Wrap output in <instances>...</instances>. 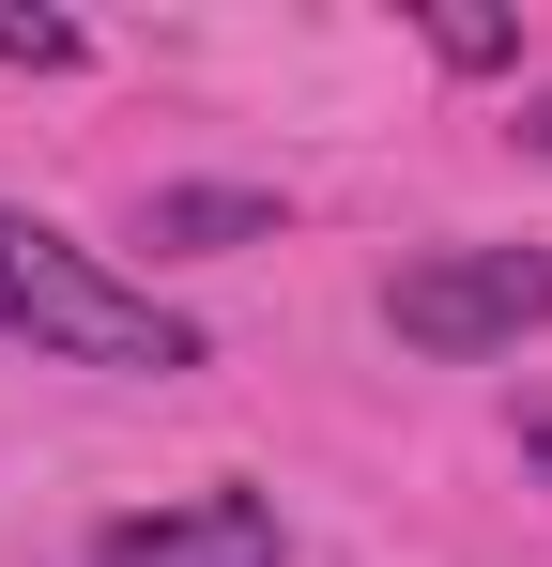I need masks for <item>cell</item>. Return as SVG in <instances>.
<instances>
[{
	"mask_svg": "<svg viewBox=\"0 0 552 567\" xmlns=\"http://www.w3.org/2000/svg\"><path fill=\"white\" fill-rule=\"evenodd\" d=\"M0 338L62 353V369H139V383L200 369V322L154 307V291H123L92 246H62L47 215H0Z\"/></svg>",
	"mask_w": 552,
	"mask_h": 567,
	"instance_id": "cell-1",
	"label": "cell"
},
{
	"mask_svg": "<svg viewBox=\"0 0 552 567\" xmlns=\"http://www.w3.org/2000/svg\"><path fill=\"white\" fill-rule=\"evenodd\" d=\"M384 322H399V353H522L552 322V246H430V261H399L384 277Z\"/></svg>",
	"mask_w": 552,
	"mask_h": 567,
	"instance_id": "cell-2",
	"label": "cell"
},
{
	"mask_svg": "<svg viewBox=\"0 0 552 567\" xmlns=\"http://www.w3.org/2000/svg\"><path fill=\"white\" fill-rule=\"evenodd\" d=\"M92 567H276V506L262 491H184L154 522H108Z\"/></svg>",
	"mask_w": 552,
	"mask_h": 567,
	"instance_id": "cell-3",
	"label": "cell"
},
{
	"mask_svg": "<svg viewBox=\"0 0 552 567\" xmlns=\"http://www.w3.org/2000/svg\"><path fill=\"white\" fill-rule=\"evenodd\" d=\"M139 246H154V261H215V246H276V199H262V185H154V199H139Z\"/></svg>",
	"mask_w": 552,
	"mask_h": 567,
	"instance_id": "cell-4",
	"label": "cell"
},
{
	"mask_svg": "<svg viewBox=\"0 0 552 567\" xmlns=\"http://www.w3.org/2000/svg\"><path fill=\"white\" fill-rule=\"evenodd\" d=\"M0 62H16V78H62V62H78V16H31V0H0Z\"/></svg>",
	"mask_w": 552,
	"mask_h": 567,
	"instance_id": "cell-5",
	"label": "cell"
},
{
	"mask_svg": "<svg viewBox=\"0 0 552 567\" xmlns=\"http://www.w3.org/2000/svg\"><path fill=\"white\" fill-rule=\"evenodd\" d=\"M430 47H446L460 78H491V62H507L522 31H507V16H476V0H446V16H430Z\"/></svg>",
	"mask_w": 552,
	"mask_h": 567,
	"instance_id": "cell-6",
	"label": "cell"
},
{
	"mask_svg": "<svg viewBox=\"0 0 552 567\" xmlns=\"http://www.w3.org/2000/svg\"><path fill=\"white\" fill-rule=\"evenodd\" d=\"M522 138H538V154H552V93H538V107H522Z\"/></svg>",
	"mask_w": 552,
	"mask_h": 567,
	"instance_id": "cell-7",
	"label": "cell"
}]
</instances>
